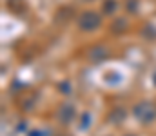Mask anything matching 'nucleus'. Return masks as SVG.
Wrapping results in <instances>:
<instances>
[{
  "mask_svg": "<svg viewBox=\"0 0 156 136\" xmlns=\"http://www.w3.org/2000/svg\"><path fill=\"white\" fill-rule=\"evenodd\" d=\"M80 26H82L83 29H93V27L98 26V16L93 15V13H85V15L82 16V20H80Z\"/></svg>",
  "mask_w": 156,
  "mask_h": 136,
  "instance_id": "1",
  "label": "nucleus"
},
{
  "mask_svg": "<svg viewBox=\"0 0 156 136\" xmlns=\"http://www.w3.org/2000/svg\"><path fill=\"white\" fill-rule=\"evenodd\" d=\"M136 116H138V118H142L144 122H147V118L151 120L154 114H153V111H151V105H149V103H142L140 107H136Z\"/></svg>",
  "mask_w": 156,
  "mask_h": 136,
  "instance_id": "2",
  "label": "nucleus"
}]
</instances>
